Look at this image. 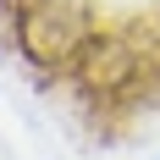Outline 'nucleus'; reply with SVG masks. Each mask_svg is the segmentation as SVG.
Instances as JSON below:
<instances>
[{"mask_svg":"<svg viewBox=\"0 0 160 160\" xmlns=\"http://www.w3.org/2000/svg\"><path fill=\"white\" fill-rule=\"evenodd\" d=\"M17 50L39 72H72L78 50L94 33V17L83 0H17Z\"/></svg>","mask_w":160,"mask_h":160,"instance_id":"1","label":"nucleus"},{"mask_svg":"<svg viewBox=\"0 0 160 160\" xmlns=\"http://www.w3.org/2000/svg\"><path fill=\"white\" fill-rule=\"evenodd\" d=\"M72 72H78V83L88 88V94L116 99V94H127V88H138V78H144V55H138L122 33H99V28H94L88 44L78 50Z\"/></svg>","mask_w":160,"mask_h":160,"instance_id":"2","label":"nucleus"}]
</instances>
